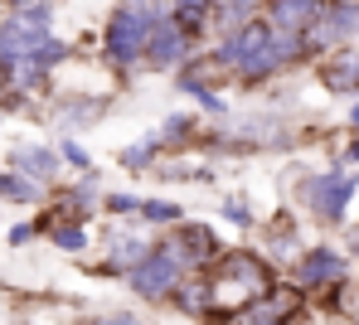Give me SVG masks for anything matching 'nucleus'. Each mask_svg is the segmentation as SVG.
I'll return each instance as SVG.
<instances>
[{
	"label": "nucleus",
	"instance_id": "nucleus-5",
	"mask_svg": "<svg viewBox=\"0 0 359 325\" xmlns=\"http://www.w3.org/2000/svg\"><path fill=\"white\" fill-rule=\"evenodd\" d=\"M320 15H325L320 0H272L267 25H272L277 34H301V39H306V29H311Z\"/></svg>",
	"mask_w": 359,
	"mask_h": 325
},
{
	"label": "nucleus",
	"instance_id": "nucleus-18",
	"mask_svg": "<svg viewBox=\"0 0 359 325\" xmlns=\"http://www.w3.org/2000/svg\"><path fill=\"white\" fill-rule=\"evenodd\" d=\"M355 127H359V107H355Z\"/></svg>",
	"mask_w": 359,
	"mask_h": 325
},
{
	"label": "nucleus",
	"instance_id": "nucleus-4",
	"mask_svg": "<svg viewBox=\"0 0 359 325\" xmlns=\"http://www.w3.org/2000/svg\"><path fill=\"white\" fill-rule=\"evenodd\" d=\"M359 29V5H340V10H325L311 29H306V49H330V44H340L345 34H355Z\"/></svg>",
	"mask_w": 359,
	"mask_h": 325
},
{
	"label": "nucleus",
	"instance_id": "nucleus-17",
	"mask_svg": "<svg viewBox=\"0 0 359 325\" xmlns=\"http://www.w3.org/2000/svg\"><path fill=\"white\" fill-rule=\"evenodd\" d=\"M340 5H359V0H340Z\"/></svg>",
	"mask_w": 359,
	"mask_h": 325
},
{
	"label": "nucleus",
	"instance_id": "nucleus-1",
	"mask_svg": "<svg viewBox=\"0 0 359 325\" xmlns=\"http://www.w3.org/2000/svg\"><path fill=\"white\" fill-rule=\"evenodd\" d=\"M165 25V15L156 10V5H121L117 15H112V25H107V54H112V64H136L146 49H151V39H156V29Z\"/></svg>",
	"mask_w": 359,
	"mask_h": 325
},
{
	"label": "nucleus",
	"instance_id": "nucleus-12",
	"mask_svg": "<svg viewBox=\"0 0 359 325\" xmlns=\"http://www.w3.org/2000/svg\"><path fill=\"white\" fill-rule=\"evenodd\" d=\"M0 195H10V199H34V185H29V180H15V175H0Z\"/></svg>",
	"mask_w": 359,
	"mask_h": 325
},
{
	"label": "nucleus",
	"instance_id": "nucleus-10",
	"mask_svg": "<svg viewBox=\"0 0 359 325\" xmlns=\"http://www.w3.org/2000/svg\"><path fill=\"white\" fill-rule=\"evenodd\" d=\"M15 160H20V170H29L34 180H44V175H54V155H49V151H20Z\"/></svg>",
	"mask_w": 359,
	"mask_h": 325
},
{
	"label": "nucleus",
	"instance_id": "nucleus-11",
	"mask_svg": "<svg viewBox=\"0 0 359 325\" xmlns=\"http://www.w3.org/2000/svg\"><path fill=\"white\" fill-rule=\"evenodd\" d=\"M141 214L151 223H180V204H170V199H151V204H141Z\"/></svg>",
	"mask_w": 359,
	"mask_h": 325
},
{
	"label": "nucleus",
	"instance_id": "nucleus-13",
	"mask_svg": "<svg viewBox=\"0 0 359 325\" xmlns=\"http://www.w3.org/2000/svg\"><path fill=\"white\" fill-rule=\"evenodd\" d=\"M54 243L68 248V253H78V248H83V233H78V228H59V233H54Z\"/></svg>",
	"mask_w": 359,
	"mask_h": 325
},
{
	"label": "nucleus",
	"instance_id": "nucleus-16",
	"mask_svg": "<svg viewBox=\"0 0 359 325\" xmlns=\"http://www.w3.org/2000/svg\"><path fill=\"white\" fill-rule=\"evenodd\" d=\"M102 325H141L136 316H112V321H102Z\"/></svg>",
	"mask_w": 359,
	"mask_h": 325
},
{
	"label": "nucleus",
	"instance_id": "nucleus-15",
	"mask_svg": "<svg viewBox=\"0 0 359 325\" xmlns=\"http://www.w3.org/2000/svg\"><path fill=\"white\" fill-rule=\"evenodd\" d=\"M63 155H68L73 165H88V155H83V146H63Z\"/></svg>",
	"mask_w": 359,
	"mask_h": 325
},
{
	"label": "nucleus",
	"instance_id": "nucleus-7",
	"mask_svg": "<svg viewBox=\"0 0 359 325\" xmlns=\"http://www.w3.org/2000/svg\"><path fill=\"white\" fill-rule=\"evenodd\" d=\"M184 44H189V34L180 29L170 15H165V25L156 29V39H151V49H146V54H151V64H156V68H175L180 59H184Z\"/></svg>",
	"mask_w": 359,
	"mask_h": 325
},
{
	"label": "nucleus",
	"instance_id": "nucleus-2",
	"mask_svg": "<svg viewBox=\"0 0 359 325\" xmlns=\"http://www.w3.org/2000/svg\"><path fill=\"white\" fill-rule=\"evenodd\" d=\"M180 282V262L165 253V248H156L151 258L141 262L136 272H131V286L141 291V296H170Z\"/></svg>",
	"mask_w": 359,
	"mask_h": 325
},
{
	"label": "nucleus",
	"instance_id": "nucleus-14",
	"mask_svg": "<svg viewBox=\"0 0 359 325\" xmlns=\"http://www.w3.org/2000/svg\"><path fill=\"white\" fill-rule=\"evenodd\" d=\"M224 219H233V223H248V204H243V199H229V204H224Z\"/></svg>",
	"mask_w": 359,
	"mask_h": 325
},
{
	"label": "nucleus",
	"instance_id": "nucleus-8",
	"mask_svg": "<svg viewBox=\"0 0 359 325\" xmlns=\"http://www.w3.org/2000/svg\"><path fill=\"white\" fill-rule=\"evenodd\" d=\"M345 277V258H335L330 248H316L301 258V282L306 286H325V282H340Z\"/></svg>",
	"mask_w": 359,
	"mask_h": 325
},
{
	"label": "nucleus",
	"instance_id": "nucleus-3",
	"mask_svg": "<svg viewBox=\"0 0 359 325\" xmlns=\"http://www.w3.org/2000/svg\"><path fill=\"white\" fill-rule=\"evenodd\" d=\"M350 195H355V175H345V170H330V175L311 180V204H316L320 219H340Z\"/></svg>",
	"mask_w": 359,
	"mask_h": 325
},
{
	"label": "nucleus",
	"instance_id": "nucleus-6",
	"mask_svg": "<svg viewBox=\"0 0 359 325\" xmlns=\"http://www.w3.org/2000/svg\"><path fill=\"white\" fill-rule=\"evenodd\" d=\"M165 253L184 267V262H209V258H219V243H214V233H209V228L180 223V238H175V243H165Z\"/></svg>",
	"mask_w": 359,
	"mask_h": 325
},
{
	"label": "nucleus",
	"instance_id": "nucleus-9",
	"mask_svg": "<svg viewBox=\"0 0 359 325\" xmlns=\"http://www.w3.org/2000/svg\"><path fill=\"white\" fill-rule=\"evenodd\" d=\"M320 78H325V88H330V92H355V88H359V54H355V49H345V54H340V64L325 68Z\"/></svg>",
	"mask_w": 359,
	"mask_h": 325
}]
</instances>
